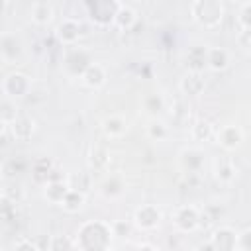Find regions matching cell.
I'll use <instances>...</instances> for the list:
<instances>
[{"mask_svg": "<svg viewBox=\"0 0 251 251\" xmlns=\"http://www.w3.org/2000/svg\"><path fill=\"white\" fill-rule=\"evenodd\" d=\"M114 235L108 222L88 220L78 226L75 235V249L78 251H112Z\"/></svg>", "mask_w": 251, "mask_h": 251, "instance_id": "obj_1", "label": "cell"}, {"mask_svg": "<svg viewBox=\"0 0 251 251\" xmlns=\"http://www.w3.org/2000/svg\"><path fill=\"white\" fill-rule=\"evenodd\" d=\"M190 16L204 29H216L226 18V8L220 0H194L190 4Z\"/></svg>", "mask_w": 251, "mask_h": 251, "instance_id": "obj_2", "label": "cell"}, {"mask_svg": "<svg viewBox=\"0 0 251 251\" xmlns=\"http://www.w3.org/2000/svg\"><path fill=\"white\" fill-rule=\"evenodd\" d=\"M118 6H120V2H116V0H94V2H84L82 4L88 20L98 27L112 25Z\"/></svg>", "mask_w": 251, "mask_h": 251, "instance_id": "obj_3", "label": "cell"}, {"mask_svg": "<svg viewBox=\"0 0 251 251\" xmlns=\"http://www.w3.org/2000/svg\"><path fill=\"white\" fill-rule=\"evenodd\" d=\"M2 90H4L6 98H10V100L25 98V96L29 94V90H31V78H29L25 73H20V71L8 73V75L4 76Z\"/></svg>", "mask_w": 251, "mask_h": 251, "instance_id": "obj_4", "label": "cell"}, {"mask_svg": "<svg viewBox=\"0 0 251 251\" xmlns=\"http://www.w3.org/2000/svg\"><path fill=\"white\" fill-rule=\"evenodd\" d=\"M161 220H163V212L155 204H141L133 212V226L141 231L157 229L161 226Z\"/></svg>", "mask_w": 251, "mask_h": 251, "instance_id": "obj_5", "label": "cell"}, {"mask_svg": "<svg viewBox=\"0 0 251 251\" xmlns=\"http://www.w3.org/2000/svg\"><path fill=\"white\" fill-rule=\"evenodd\" d=\"M214 137H216V143L226 149V151H235L243 145V139H245V133L239 126L235 124H226L222 127H218L214 131Z\"/></svg>", "mask_w": 251, "mask_h": 251, "instance_id": "obj_6", "label": "cell"}, {"mask_svg": "<svg viewBox=\"0 0 251 251\" xmlns=\"http://www.w3.org/2000/svg\"><path fill=\"white\" fill-rule=\"evenodd\" d=\"M198 218H200V210L196 206H178L173 212V226L180 231V233H190L198 229Z\"/></svg>", "mask_w": 251, "mask_h": 251, "instance_id": "obj_7", "label": "cell"}, {"mask_svg": "<svg viewBox=\"0 0 251 251\" xmlns=\"http://www.w3.org/2000/svg\"><path fill=\"white\" fill-rule=\"evenodd\" d=\"M94 61H92V57H90V53L86 51V49H82V47H73L69 53H67V57H65V71L71 75V76H78L80 78V75L92 65Z\"/></svg>", "mask_w": 251, "mask_h": 251, "instance_id": "obj_8", "label": "cell"}, {"mask_svg": "<svg viewBox=\"0 0 251 251\" xmlns=\"http://www.w3.org/2000/svg\"><path fill=\"white\" fill-rule=\"evenodd\" d=\"M204 163H206V153L198 147H184L178 155V165L188 176L198 175L204 169Z\"/></svg>", "mask_w": 251, "mask_h": 251, "instance_id": "obj_9", "label": "cell"}, {"mask_svg": "<svg viewBox=\"0 0 251 251\" xmlns=\"http://www.w3.org/2000/svg\"><path fill=\"white\" fill-rule=\"evenodd\" d=\"M82 33H84V31H82V24H80V20L63 18V20L59 22V25H57L55 37L59 39V43H63V45H71V47H73V45L80 39Z\"/></svg>", "mask_w": 251, "mask_h": 251, "instance_id": "obj_10", "label": "cell"}, {"mask_svg": "<svg viewBox=\"0 0 251 251\" xmlns=\"http://www.w3.org/2000/svg\"><path fill=\"white\" fill-rule=\"evenodd\" d=\"M235 229L229 226H220L212 231L208 241L216 251H235Z\"/></svg>", "mask_w": 251, "mask_h": 251, "instance_id": "obj_11", "label": "cell"}, {"mask_svg": "<svg viewBox=\"0 0 251 251\" xmlns=\"http://www.w3.org/2000/svg\"><path fill=\"white\" fill-rule=\"evenodd\" d=\"M0 55L4 61L8 63H16L22 59L24 55V43L18 35H12V33H6L0 37Z\"/></svg>", "mask_w": 251, "mask_h": 251, "instance_id": "obj_12", "label": "cell"}, {"mask_svg": "<svg viewBox=\"0 0 251 251\" xmlns=\"http://www.w3.org/2000/svg\"><path fill=\"white\" fill-rule=\"evenodd\" d=\"M206 57H208V45L196 43V45L188 47V51L184 55L186 69L190 73H204V69H206Z\"/></svg>", "mask_w": 251, "mask_h": 251, "instance_id": "obj_13", "label": "cell"}, {"mask_svg": "<svg viewBox=\"0 0 251 251\" xmlns=\"http://www.w3.org/2000/svg\"><path fill=\"white\" fill-rule=\"evenodd\" d=\"M12 131V137L18 141H27L31 139L33 131H35V120L27 114H18V118L8 126Z\"/></svg>", "mask_w": 251, "mask_h": 251, "instance_id": "obj_14", "label": "cell"}, {"mask_svg": "<svg viewBox=\"0 0 251 251\" xmlns=\"http://www.w3.org/2000/svg\"><path fill=\"white\" fill-rule=\"evenodd\" d=\"M178 88L182 94L186 96H200L206 88V78L204 73H186L180 80H178Z\"/></svg>", "mask_w": 251, "mask_h": 251, "instance_id": "obj_15", "label": "cell"}, {"mask_svg": "<svg viewBox=\"0 0 251 251\" xmlns=\"http://www.w3.org/2000/svg\"><path fill=\"white\" fill-rule=\"evenodd\" d=\"M212 167H214V176H216L218 182L227 184V182H231L235 178V163H233L231 157L220 155V157L214 159Z\"/></svg>", "mask_w": 251, "mask_h": 251, "instance_id": "obj_16", "label": "cell"}, {"mask_svg": "<svg viewBox=\"0 0 251 251\" xmlns=\"http://www.w3.org/2000/svg\"><path fill=\"white\" fill-rule=\"evenodd\" d=\"M135 24H137V12H135L131 6H127V4H122V2H120V6H118V10H116V16H114L112 25H114V27H118V29H122V31H131Z\"/></svg>", "mask_w": 251, "mask_h": 251, "instance_id": "obj_17", "label": "cell"}, {"mask_svg": "<svg viewBox=\"0 0 251 251\" xmlns=\"http://www.w3.org/2000/svg\"><path fill=\"white\" fill-rule=\"evenodd\" d=\"M229 51L226 47H208V57H206V67L214 73H222L229 67Z\"/></svg>", "mask_w": 251, "mask_h": 251, "instance_id": "obj_18", "label": "cell"}, {"mask_svg": "<svg viewBox=\"0 0 251 251\" xmlns=\"http://www.w3.org/2000/svg\"><path fill=\"white\" fill-rule=\"evenodd\" d=\"M106 69L100 65V63H92L82 75H80V80H82V84L84 86H88V88H92V90H96V88H102L104 84H106Z\"/></svg>", "mask_w": 251, "mask_h": 251, "instance_id": "obj_19", "label": "cell"}, {"mask_svg": "<svg viewBox=\"0 0 251 251\" xmlns=\"http://www.w3.org/2000/svg\"><path fill=\"white\" fill-rule=\"evenodd\" d=\"M29 16H31V22L35 25H49L53 16H55V8L51 2H33L31 8H29Z\"/></svg>", "mask_w": 251, "mask_h": 251, "instance_id": "obj_20", "label": "cell"}, {"mask_svg": "<svg viewBox=\"0 0 251 251\" xmlns=\"http://www.w3.org/2000/svg\"><path fill=\"white\" fill-rule=\"evenodd\" d=\"M102 131H104V135L110 137V139L122 137V135H126V131H127V122H126L122 116H118V114L106 116V118L102 120Z\"/></svg>", "mask_w": 251, "mask_h": 251, "instance_id": "obj_21", "label": "cell"}, {"mask_svg": "<svg viewBox=\"0 0 251 251\" xmlns=\"http://www.w3.org/2000/svg\"><path fill=\"white\" fill-rule=\"evenodd\" d=\"M67 192H69L67 180H53V182L43 184V196H45V200L51 202V204H57V206H59V204L63 202V198L67 196Z\"/></svg>", "mask_w": 251, "mask_h": 251, "instance_id": "obj_22", "label": "cell"}, {"mask_svg": "<svg viewBox=\"0 0 251 251\" xmlns=\"http://www.w3.org/2000/svg\"><path fill=\"white\" fill-rule=\"evenodd\" d=\"M67 184H69V188L71 190H76V192H80V194H88L90 192V188H92V176H90V173H86V171H76V173H71L67 178Z\"/></svg>", "mask_w": 251, "mask_h": 251, "instance_id": "obj_23", "label": "cell"}, {"mask_svg": "<svg viewBox=\"0 0 251 251\" xmlns=\"http://www.w3.org/2000/svg\"><path fill=\"white\" fill-rule=\"evenodd\" d=\"M124 188H126V182H124V178H122L120 175H116V173L108 175V176L102 180V184H100L102 194L108 196V198H116V196H120V194L124 192Z\"/></svg>", "mask_w": 251, "mask_h": 251, "instance_id": "obj_24", "label": "cell"}, {"mask_svg": "<svg viewBox=\"0 0 251 251\" xmlns=\"http://www.w3.org/2000/svg\"><path fill=\"white\" fill-rule=\"evenodd\" d=\"M190 135H192L194 141H208V139L214 137V124H212L210 120L200 118V120L192 122V126H190Z\"/></svg>", "mask_w": 251, "mask_h": 251, "instance_id": "obj_25", "label": "cell"}, {"mask_svg": "<svg viewBox=\"0 0 251 251\" xmlns=\"http://www.w3.org/2000/svg\"><path fill=\"white\" fill-rule=\"evenodd\" d=\"M110 163V153L102 147V145H92L90 153H88V167L92 171H104Z\"/></svg>", "mask_w": 251, "mask_h": 251, "instance_id": "obj_26", "label": "cell"}, {"mask_svg": "<svg viewBox=\"0 0 251 251\" xmlns=\"http://www.w3.org/2000/svg\"><path fill=\"white\" fill-rule=\"evenodd\" d=\"M145 135L151 141H163L169 137V126L159 118H151L145 126Z\"/></svg>", "mask_w": 251, "mask_h": 251, "instance_id": "obj_27", "label": "cell"}, {"mask_svg": "<svg viewBox=\"0 0 251 251\" xmlns=\"http://www.w3.org/2000/svg\"><path fill=\"white\" fill-rule=\"evenodd\" d=\"M53 169V163L49 159H37L33 165H31V178L33 182L37 184H47L49 182V173Z\"/></svg>", "mask_w": 251, "mask_h": 251, "instance_id": "obj_28", "label": "cell"}, {"mask_svg": "<svg viewBox=\"0 0 251 251\" xmlns=\"http://www.w3.org/2000/svg\"><path fill=\"white\" fill-rule=\"evenodd\" d=\"M84 200H86V196H84V194H80V192H76V190H71V188H69L67 196L63 198V202H61L59 206H61L67 214H76V212H80V210H82Z\"/></svg>", "mask_w": 251, "mask_h": 251, "instance_id": "obj_29", "label": "cell"}, {"mask_svg": "<svg viewBox=\"0 0 251 251\" xmlns=\"http://www.w3.org/2000/svg\"><path fill=\"white\" fill-rule=\"evenodd\" d=\"M27 161L25 159H22V157H14V159H8L4 165H2V175L6 176V178H16L18 175H22V173H25L27 171Z\"/></svg>", "mask_w": 251, "mask_h": 251, "instance_id": "obj_30", "label": "cell"}, {"mask_svg": "<svg viewBox=\"0 0 251 251\" xmlns=\"http://www.w3.org/2000/svg\"><path fill=\"white\" fill-rule=\"evenodd\" d=\"M143 108H145L147 114H151V116L157 118V114L165 110V100H163V96L159 92H149L143 98Z\"/></svg>", "mask_w": 251, "mask_h": 251, "instance_id": "obj_31", "label": "cell"}, {"mask_svg": "<svg viewBox=\"0 0 251 251\" xmlns=\"http://www.w3.org/2000/svg\"><path fill=\"white\" fill-rule=\"evenodd\" d=\"M18 114H20V110H18V106H16L14 100H10V98H0V120H2L6 126H10V124L18 118Z\"/></svg>", "mask_w": 251, "mask_h": 251, "instance_id": "obj_32", "label": "cell"}, {"mask_svg": "<svg viewBox=\"0 0 251 251\" xmlns=\"http://www.w3.org/2000/svg\"><path fill=\"white\" fill-rule=\"evenodd\" d=\"M49 251H73L75 249V239H71L65 233H57L47 241Z\"/></svg>", "mask_w": 251, "mask_h": 251, "instance_id": "obj_33", "label": "cell"}, {"mask_svg": "<svg viewBox=\"0 0 251 251\" xmlns=\"http://www.w3.org/2000/svg\"><path fill=\"white\" fill-rule=\"evenodd\" d=\"M237 24L239 31H251V2H243L237 10Z\"/></svg>", "mask_w": 251, "mask_h": 251, "instance_id": "obj_34", "label": "cell"}, {"mask_svg": "<svg viewBox=\"0 0 251 251\" xmlns=\"http://www.w3.org/2000/svg\"><path fill=\"white\" fill-rule=\"evenodd\" d=\"M16 218H18V204H14V202H10V200L0 196V220L12 222Z\"/></svg>", "mask_w": 251, "mask_h": 251, "instance_id": "obj_35", "label": "cell"}, {"mask_svg": "<svg viewBox=\"0 0 251 251\" xmlns=\"http://www.w3.org/2000/svg\"><path fill=\"white\" fill-rule=\"evenodd\" d=\"M235 251H251V227H243L235 233Z\"/></svg>", "mask_w": 251, "mask_h": 251, "instance_id": "obj_36", "label": "cell"}, {"mask_svg": "<svg viewBox=\"0 0 251 251\" xmlns=\"http://www.w3.org/2000/svg\"><path fill=\"white\" fill-rule=\"evenodd\" d=\"M110 229H112V235H114V237L126 239V237L131 233V224L126 222V220H116V222L110 224Z\"/></svg>", "mask_w": 251, "mask_h": 251, "instance_id": "obj_37", "label": "cell"}, {"mask_svg": "<svg viewBox=\"0 0 251 251\" xmlns=\"http://www.w3.org/2000/svg\"><path fill=\"white\" fill-rule=\"evenodd\" d=\"M0 196L6 198V200H10V202H14V204H20L24 200V190L20 186H8V188L2 190Z\"/></svg>", "mask_w": 251, "mask_h": 251, "instance_id": "obj_38", "label": "cell"}, {"mask_svg": "<svg viewBox=\"0 0 251 251\" xmlns=\"http://www.w3.org/2000/svg\"><path fill=\"white\" fill-rule=\"evenodd\" d=\"M14 251H39V247L31 239H20V241H16Z\"/></svg>", "mask_w": 251, "mask_h": 251, "instance_id": "obj_39", "label": "cell"}, {"mask_svg": "<svg viewBox=\"0 0 251 251\" xmlns=\"http://www.w3.org/2000/svg\"><path fill=\"white\" fill-rule=\"evenodd\" d=\"M235 41H237V45L241 47V49H249L251 47V31H239L237 35H235Z\"/></svg>", "mask_w": 251, "mask_h": 251, "instance_id": "obj_40", "label": "cell"}, {"mask_svg": "<svg viewBox=\"0 0 251 251\" xmlns=\"http://www.w3.org/2000/svg\"><path fill=\"white\" fill-rule=\"evenodd\" d=\"M202 212L212 220V224H216V222L224 216V210H222V208H218V206H208V208H204Z\"/></svg>", "mask_w": 251, "mask_h": 251, "instance_id": "obj_41", "label": "cell"}, {"mask_svg": "<svg viewBox=\"0 0 251 251\" xmlns=\"http://www.w3.org/2000/svg\"><path fill=\"white\" fill-rule=\"evenodd\" d=\"M196 251H216L214 247H212V243L206 239V241H202V243H198V247H196Z\"/></svg>", "mask_w": 251, "mask_h": 251, "instance_id": "obj_42", "label": "cell"}, {"mask_svg": "<svg viewBox=\"0 0 251 251\" xmlns=\"http://www.w3.org/2000/svg\"><path fill=\"white\" fill-rule=\"evenodd\" d=\"M129 251H157L151 243H141V245H137V247H133V249H129Z\"/></svg>", "mask_w": 251, "mask_h": 251, "instance_id": "obj_43", "label": "cell"}, {"mask_svg": "<svg viewBox=\"0 0 251 251\" xmlns=\"http://www.w3.org/2000/svg\"><path fill=\"white\" fill-rule=\"evenodd\" d=\"M6 127H8V126H6V124H4L2 120H0V137L4 135V131H6Z\"/></svg>", "mask_w": 251, "mask_h": 251, "instance_id": "obj_44", "label": "cell"}, {"mask_svg": "<svg viewBox=\"0 0 251 251\" xmlns=\"http://www.w3.org/2000/svg\"><path fill=\"white\" fill-rule=\"evenodd\" d=\"M4 8H6V4H4V2H0V14L4 12Z\"/></svg>", "mask_w": 251, "mask_h": 251, "instance_id": "obj_45", "label": "cell"}]
</instances>
